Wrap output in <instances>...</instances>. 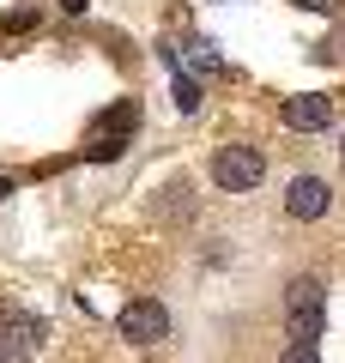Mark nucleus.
Returning a JSON list of instances; mask_svg holds the SVG:
<instances>
[{
  "label": "nucleus",
  "mask_w": 345,
  "mask_h": 363,
  "mask_svg": "<svg viewBox=\"0 0 345 363\" xmlns=\"http://www.w3.org/2000/svg\"><path fill=\"white\" fill-rule=\"evenodd\" d=\"M194 188H188V176H182V182H170V188H164V218H176V212H182V218H188V212H194Z\"/></svg>",
  "instance_id": "9"
},
{
  "label": "nucleus",
  "mask_w": 345,
  "mask_h": 363,
  "mask_svg": "<svg viewBox=\"0 0 345 363\" xmlns=\"http://www.w3.org/2000/svg\"><path fill=\"white\" fill-rule=\"evenodd\" d=\"M212 182L224 188V194H255L261 182H267L261 145H218L212 152Z\"/></svg>",
  "instance_id": "3"
},
{
  "label": "nucleus",
  "mask_w": 345,
  "mask_h": 363,
  "mask_svg": "<svg viewBox=\"0 0 345 363\" xmlns=\"http://www.w3.org/2000/svg\"><path fill=\"white\" fill-rule=\"evenodd\" d=\"M115 327H121V339H133V345H164L170 339V309L158 297H133V303H121Z\"/></svg>",
  "instance_id": "4"
},
{
  "label": "nucleus",
  "mask_w": 345,
  "mask_h": 363,
  "mask_svg": "<svg viewBox=\"0 0 345 363\" xmlns=\"http://www.w3.org/2000/svg\"><path fill=\"white\" fill-rule=\"evenodd\" d=\"M37 18H43L37 6H18V13H6V18H0V30H6V37H25V30L37 25Z\"/></svg>",
  "instance_id": "10"
},
{
  "label": "nucleus",
  "mask_w": 345,
  "mask_h": 363,
  "mask_svg": "<svg viewBox=\"0 0 345 363\" xmlns=\"http://www.w3.org/2000/svg\"><path fill=\"white\" fill-rule=\"evenodd\" d=\"M140 116H146L140 97H115V104L85 128V157L91 164H115V157L133 145V133H140Z\"/></svg>",
  "instance_id": "1"
},
{
  "label": "nucleus",
  "mask_w": 345,
  "mask_h": 363,
  "mask_svg": "<svg viewBox=\"0 0 345 363\" xmlns=\"http://www.w3.org/2000/svg\"><path fill=\"white\" fill-rule=\"evenodd\" d=\"M49 339V321L37 309H18V303H0V345H18V351H37Z\"/></svg>",
  "instance_id": "7"
},
{
  "label": "nucleus",
  "mask_w": 345,
  "mask_h": 363,
  "mask_svg": "<svg viewBox=\"0 0 345 363\" xmlns=\"http://www.w3.org/2000/svg\"><path fill=\"white\" fill-rule=\"evenodd\" d=\"M170 104H176L182 116H194V109H200V79H194V73H176V79H170Z\"/></svg>",
  "instance_id": "8"
},
{
  "label": "nucleus",
  "mask_w": 345,
  "mask_h": 363,
  "mask_svg": "<svg viewBox=\"0 0 345 363\" xmlns=\"http://www.w3.org/2000/svg\"><path fill=\"white\" fill-rule=\"evenodd\" d=\"M333 116H339V109H333V97H321V91H297V97L279 104V121L291 133H327Z\"/></svg>",
  "instance_id": "5"
},
{
  "label": "nucleus",
  "mask_w": 345,
  "mask_h": 363,
  "mask_svg": "<svg viewBox=\"0 0 345 363\" xmlns=\"http://www.w3.org/2000/svg\"><path fill=\"white\" fill-rule=\"evenodd\" d=\"M0 363H31V351H18V345H0Z\"/></svg>",
  "instance_id": "12"
},
{
  "label": "nucleus",
  "mask_w": 345,
  "mask_h": 363,
  "mask_svg": "<svg viewBox=\"0 0 345 363\" xmlns=\"http://www.w3.org/2000/svg\"><path fill=\"white\" fill-rule=\"evenodd\" d=\"M327 206H333L327 176H291V188H285V212H291L297 224H321Z\"/></svg>",
  "instance_id": "6"
},
{
  "label": "nucleus",
  "mask_w": 345,
  "mask_h": 363,
  "mask_svg": "<svg viewBox=\"0 0 345 363\" xmlns=\"http://www.w3.org/2000/svg\"><path fill=\"white\" fill-rule=\"evenodd\" d=\"M6 194H13V182H6V176H0V200H6Z\"/></svg>",
  "instance_id": "14"
},
{
  "label": "nucleus",
  "mask_w": 345,
  "mask_h": 363,
  "mask_svg": "<svg viewBox=\"0 0 345 363\" xmlns=\"http://www.w3.org/2000/svg\"><path fill=\"white\" fill-rule=\"evenodd\" d=\"M279 363H321V351H315V345H297V339H291V345L279 351Z\"/></svg>",
  "instance_id": "11"
},
{
  "label": "nucleus",
  "mask_w": 345,
  "mask_h": 363,
  "mask_svg": "<svg viewBox=\"0 0 345 363\" xmlns=\"http://www.w3.org/2000/svg\"><path fill=\"white\" fill-rule=\"evenodd\" d=\"M285 333L297 345H315L327 333V285H321L315 272H297L291 285H285Z\"/></svg>",
  "instance_id": "2"
},
{
  "label": "nucleus",
  "mask_w": 345,
  "mask_h": 363,
  "mask_svg": "<svg viewBox=\"0 0 345 363\" xmlns=\"http://www.w3.org/2000/svg\"><path fill=\"white\" fill-rule=\"evenodd\" d=\"M297 6H309V13H333L339 0H297Z\"/></svg>",
  "instance_id": "13"
}]
</instances>
